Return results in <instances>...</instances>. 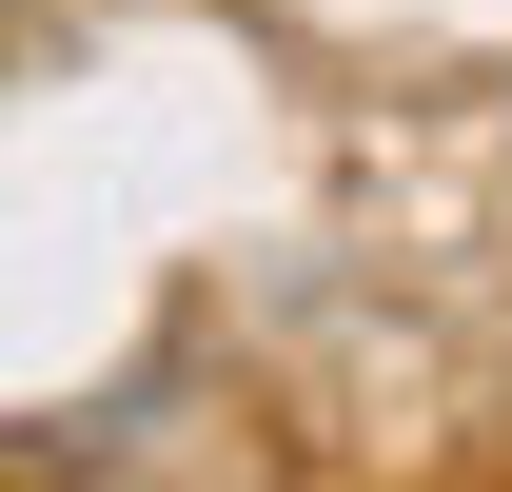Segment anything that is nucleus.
Instances as JSON below:
<instances>
[]
</instances>
